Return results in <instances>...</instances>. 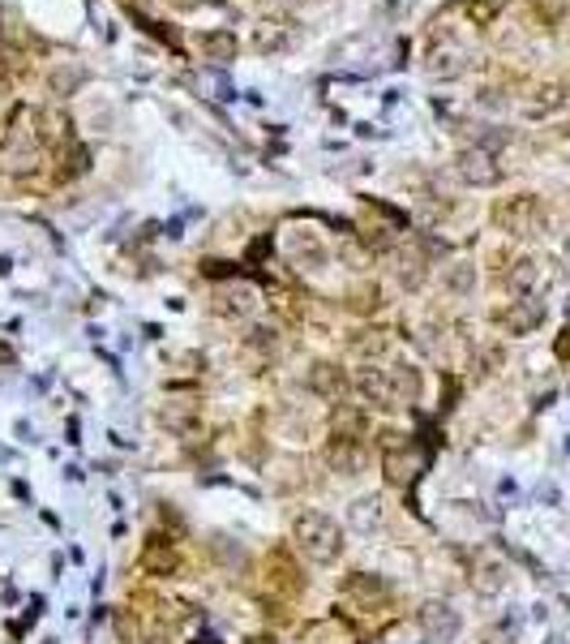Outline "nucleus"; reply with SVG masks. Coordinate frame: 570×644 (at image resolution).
I'll return each instance as SVG.
<instances>
[{"label":"nucleus","mask_w":570,"mask_h":644,"mask_svg":"<svg viewBox=\"0 0 570 644\" xmlns=\"http://www.w3.org/2000/svg\"><path fill=\"white\" fill-rule=\"evenodd\" d=\"M296 542L305 550V559H313V563H334L339 550H343L339 524L331 516H322V511H305V516L296 520Z\"/></svg>","instance_id":"1"},{"label":"nucleus","mask_w":570,"mask_h":644,"mask_svg":"<svg viewBox=\"0 0 570 644\" xmlns=\"http://www.w3.org/2000/svg\"><path fill=\"white\" fill-rule=\"evenodd\" d=\"M498 224L506 228L511 237H532V232L541 228V202L532 194H519V198H511V202H501Z\"/></svg>","instance_id":"2"},{"label":"nucleus","mask_w":570,"mask_h":644,"mask_svg":"<svg viewBox=\"0 0 570 644\" xmlns=\"http://www.w3.org/2000/svg\"><path fill=\"white\" fill-rule=\"evenodd\" d=\"M455 172H459L468 185H480V189H489V185L501 181L498 159H493V151H485V146H468V151L455 159Z\"/></svg>","instance_id":"3"},{"label":"nucleus","mask_w":570,"mask_h":644,"mask_svg":"<svg viewBox=\"0 0 570 644\" xmlns=\"http://www.w3.org/2000/svg\"><path fill=\"white\" fill-rule=\"evenodd\" d=\"M544 322V309L536 306V301H515V306L501 314V327L511 331V336H528V331H536Z\"/></svg>","instance_id":"4"},{"label":"nucleus","mask_w":570,"mask_h":644,"mask_svg":"<svg viewBox=\"0 0 570 644\" xmlns=\"http://www.w3.org/2000/svg\"><path fill=\"white\" fill-rule=\"evenodd\" d=\"M420 628L429 631L433 640H450V636H459V615L450 606H425L420 610Z\"/></svg>","instance_id":"5"},{"label":"nucleus","mask_w":570,"mask_h":644,"mask_svg":"<svg viewBox=\"0 0 570 644\" xmlns=\"http://www.w3.org/2000/svg\"><path fill=\"white\" fill-rule=\"evenodd\" d=\"M197 48H202L210 60H237L240 39L232 30H202V35H197Z\"/></svg>","instance_id":"6"},{"label":"nucleus","mask_w":570,"mask_h":644,"mask_svg":"<svg viewBox=\"0 0 570 644\" xmlns=\"http://www.w3.org/2000/svg\"><path fill=\"white\" fill-rule=\"evenodd\" d=\"M361 392H364V400H374L377 408H386L390 400H395V387H390L386 370H364V374H361Z\"/></svg>","instance_id":"7"},{"label":"nucleus","mask_w":570,"mask_h":644,"mask_svg":"<svg viewBox=\"0 0 570 644\" xmlns=\"http://www.w3.org/2000/svg\"><path fill=\"white\" fill-rule=\"evenodd\" d=\"M429 73H433V78H459V73H463V52H459V48H450V52H433Z\"/></svg>","instance_id":"8"},{"label":"nucleus","mask_w":570,"mask_h":644,"mask_svg":"<svg viewBox=\"0 0 570 644\" xmlns=\"http://www.w3.org/2000/svg\"><path fill=\"white\" fill-rule=\"evenodd\" d=\"M506 284H511V293L528 296V293H532V284H536V263H532V258H519L515 271L506 275Z\"/></svg>","instance_id":"9"},{"label":"nucleus","mask_w":570,"mask_h":644,"mask_svg":"<svg viewBox=\"0 0 570 644\" xmlns=\"http://www.w3.org/2000/svg\"><path fill=\"white\" fill-rule=\"evenodd\" d=\"M446 288H450V293H459V296H468L476 288V266L455 263L450 271H446Z\"/></svg>","instance_id":"10"},{"label":"nucleus","mask_w":570,"mask_h":644,"mask_svg":"<svg viewBox=\"0 0 570 644\" xmlns=\"http://www.w3.org/2000/svg\"><path fill=\"white\" fill-rule=\"evenodd\" d=\"M506 5H511V0H472V5H468V17H472L476 27H489V22H493Z\"/></svg>","instance_id":"11"},{"label":"nucleus","mask_w":570,"mask_h":644,"mask_svg":"<svg viewBox=\"0 0 570 644\" xmlns=\"http://www.w3.org/2000/svg\"><path fill=\"white\" fill-rule=\"evenodd\" d=\"M331 464L334 468H343V473H356V468H361V451L352 447V438H343V443L331 451Z\"/></svg>","instance_id":"12"},{"label":"nucleus","mask_w":570,"mask_h":644,"mask_svg":"<svg viewBox=\"0 0 570 644\" xmlns=\"http://www.w3.org/2000/svg\"><path fill=\"white\" fill-rule=\"evenodd\" d=\"M390 387H395V395H407V400H417V392H420V379L412 374V370H390Z\"/></svg>","instance_id":"13"},{"label":"nucleus","mask_w":570,"mask_h":644,"mask_svg":"<svg viewBox=\"0 0 570 644\" xmlns=\"http://www.w3.org/2000/svg\"><path fill=\"white\" fill-rule=\"evenodd\" d=\"M536 103H532V113H549V108H557V103H562V99H566V86H541V91H536Z\"/></svg>","instance_id":"14"},{"label":"nucleus","mask_w":570,"mask_h":644,"mask_svg":"<svg viewBox=\"0 0 570 644\" xmlns=\"http://www.w3.org/2000/svg\"><path fill=\"white\" fill-rule=\"evenodd\" d=\"M78 82H82V73H78V70H56L52 73V91H56V95H73Z\"/></svg>","instance_id":"15"},{"label":"nucleus","mask_w":570,"mask_h":644,"mask_svg":"<svg viewBox=\"0 0 570 644\" xmlns=\"http://www.w3.org/2000/svg\"><path fill=\"white\" fill-rule=\"evenodd\" d=\"M283 43H288V35H283L279 27H270V22H266V27L258 30V48H262V52H279Z\"/></svg>","instance_id":"16"},{"label":"nucleus","mask_w":570,"mask_h":644,"mask_svg":"<svg viewBox=\"0 0 570 644\" xmlns=\"http://www.w3.org/2000/svg\"><path fill=\"white\" fill-rule=\"evenodd\" d=\"M536 9H541L549 22H557V17H562V0H536Z\"/></svg>","instance_id":"17"}]
</instances>
